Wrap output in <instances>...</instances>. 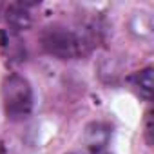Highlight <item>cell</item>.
I'll list each match as a JSON object with an SVG mask.
<instances>
[{"label": "cell", "instance_id": "277c9868", "mask_svg": "<svg viewBox=\"0 0 154 154\" xmlns=\"http://www.w3.org/2000/svg\"><path fill=\"white\" fill-rule=\"evenodd\" d=\"M129 84L131 87L145 100H150L152 96V85H154V80H152V67H145L138 72H134L131 78H129Z\"/></svg>", "mask_w": 154, "mask_h": 154}, {"label": "cell", "instance_id": "5b68a950", "mask_svg": "<svg viewBox=\"0 0 154 154\" xmlns=\"http://www.w3.org/2000/svg\"><path fill=\"white\" fill-rule=\"evenodd\" d=\"M109 136H111V129L105 125V123H91L87 127V132H85V141H87V147L91 150H102L107 141H109Z\"/></svg>", "mask_w": 154, "mask_h": 154}, {"label": "cell", "instance_id": "ba28073f", "mask_svg": "<svg viewBox=\"0 0 154 154\" xmlns=\"http://www.w3.org/2000/svg\"><path fill=\"white\" fill-rule=\"evenodd\" d=\"M96 154H107V152H96Z\"/></svg>", "mask_w": 154, "mask_h": 154}, {"label": "cell", "instance_id": "9c48e42d", "mask_svg": "<svg viewBox=\"0 0 154 154\" xmlns=\"http://www.w3.org/2000/svg\"><path fill=\"white\" fill-rule=\"evenodd\" d=\"M0 9H2V6H0Z\"/></svg>", "mask_w": 154, "mask_h": 154}, {"label": "cell", "instance_id": "52a82bcc", "mask_svg": "<svg viewBox=\"0 0 154 154\" xmlns=\"http://www.w3.org/2000/svg\"><path fill=\"white\" fill-rule=\"evenodd\" d=\"M4 152V147H2V141H0V154H2Z\"/></svg>", "mask_w": 154, "mask_h": 154}, {"label": "cell", "instance_id": "3957f363", "mask_svg": "<svg viewBox=\"0 0 154 154\" xmlns=\"http://www.w3.org/2000/svg\"><path fill=\"white\" fill-rule=\"evenodd\" d=\"M31 4L27 2H15L6 8V20L15 31H26L33 24V17L29 11Z\"/></svg>", "mask_w": 154, "mask_h": 154}, {"label": "cell", "instance_id": "8992f818", "mask_svg": "<svg viewBox=\"0 0 154 154\" xmlns=\"http://www.w3.org/2000/svg\"><path fill=\"white\" fill-rule=\"evenodd\" d=\"M145 140L149 145L152 143V112L150 111L145 114Z\"/></svg>", "mask_w": 154, "mask_h": 154}, {"label": "cell", "instance_id": "7a4b0ae2", "mask_svg": "<svg viewBox=\"0 0 154 154\" xmlns=\"http://www.w3.org/2000/svg\"><path fill=\"white\" fill-rule=\"evenodd\" d=\"M2 102L9 120H26L33 111V89L29 82L20 74H8L2 82Z\"/></svg>", "mask_w": 154, "mask_h": 154}, {"label": "cell", "instance_id": "6da1fadb", "mask_svg": "<svg viewBox=\"0 0 154 154\" xmlns=\"http://www.w3.org/2000/svg\"><path fill=\"white\" fill-rule=\"evenodd\" d=\"M42 49L60 60H74L87 53V42L82 35L63 26H49L40 33Z\"/></svg>", "mask_w": 154, "mask_h": 154}]
</instances>
